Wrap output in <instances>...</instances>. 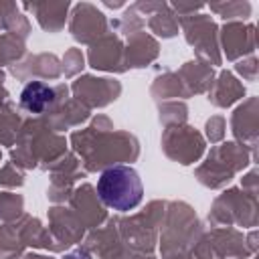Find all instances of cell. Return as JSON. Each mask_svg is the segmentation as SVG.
Wrapping results in <instances>:
<instances>
[{"instance_id": "obj_1", "label": "cell", "mask_w": 259, "mask_h": 259, "mask_svg": "<svg viewBox=\"0 0 259 259\" xmlns=\"http://www.w3.org/2000/svg\"><path fill=\"white\" fill-rule=\"evenodd\" d=\"M97 194L107 206L115 210H130L142 202L144 186L134 168L111 166L99 176Z\"/></svg>"}, {"instance_id": "obj_2", "label": "cell", "mask_w": 259, "mask_h": 259, "mask_svg": "<svg viewBox=\"0 0 259 259\" xmlns=\"http://www.w3.org/2000/svg\"><path fill=\"white\" fill-rule=\"evenodd\" d=\"M55 101V91L40 83V81H30L22 93H20V103L24 109L32 111V113H40L42 109H47L51 103Z\"/></svg>"}]
</instances>
